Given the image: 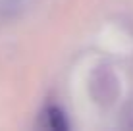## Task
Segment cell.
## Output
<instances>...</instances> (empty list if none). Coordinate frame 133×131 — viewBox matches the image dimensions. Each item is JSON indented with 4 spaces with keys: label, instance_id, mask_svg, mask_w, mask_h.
<instances>
[{
    "label": "cell",
    "instance_id": "6da1fadb",
    "mask_svg": "<svg viewBox=\"0 0 133 131\" xmlns=\"http://www.w3.org/2000/svg\"><path fill=\"white\" fill-rule=\"evenodd\" d=\"M41 125L50 129V131L70 129V123H68V118H66V114H64V110L60 106H54V104H48L41 112Z\"/></svg>",
    "mask_w": 133,
    "mask_h": 131
},
{
    "label": "cell",
    "instance_id": "3957f363",
    "mask_svg": "<svg viewBox=\"0 0 133 131\" xmlns=\"http://www.w3.org/2000/svg\"><path fill=\"white\" fill-rule=\"evenodd\" d=\"M21 2H23V0H0V10L2 12H16L17 8L21 6Z\"/></svg>",
    "mask_w": 133,
    "mask_h": 131
},
{
    "label": "cell",
    "instance_id": "7a4b0ae2",
    "mask_svg": "<svg viewBox=\"0 0 133 131\" xmlns=\"http://www.w3.org/2000/svg\"><path fill=\"white\" fill-rule=\"evenodd\" d=\"M100 89V93H97L95 96L98 100H112L114 94H116V77H114L112 71L108 70H100L97 79H95V85H93V91Z\"/></svg>",
    "mask_w": 133,
    "mask_h": 131
}]
</instances>
